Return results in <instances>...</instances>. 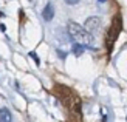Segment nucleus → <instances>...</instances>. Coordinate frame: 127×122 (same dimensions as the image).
I'll list each match as a JSON object with an SVG mask.
<instances>
[{
  "mask_svg": "<svg viewBox=\"0 0 127 122\" xmlns=\"http://www.w3.org/2000/svg\"><path fill=\"white\" fill-rule=\"evenodd\" d=\"M0 122H12L11 113L8 108H0Z\"/></svg>",
  "mask_w": 127,
  "mask_h": 122,
  "instance_id": "423d86ee",
  "label": "nucleus"
},
{
  "mask_svg": "<svg viewBox=\"0 0 127 122\" xmlns=\"http://www.w3.org/2000/svg\"><path fill=\"white\" fill-rule=\"evenodd\" d=\"M121 29H123V19L118 14V16L113 17L112 25H110V28L107 29V34H105V48H107V53L109 54L112 53L113 45H115L119 33H121Z\"/></svg>",
  "mask_w": 127,
  "mask_h": 122,
  "instance_id": "7ed1b4c3",
  "label": "nucleus"
},
{
  "mask_svg": "<svg viewBox=\"0 0 127 122\" xmlns=\"http://www.w3.org/2000/svg\"><path fill=\"white\" fill-rule=\"evenodd\" d=\"M31 57H33V59H34V62H36V63H39V59H37V56H36L34 53H31Z\"/></svg>",
  "mask_w": 127,
  "mask_h": 122,
  "instance_id": "1a4fd4ad",
  "label": "nucleus"
},
{
  "mask_svg": "<svg viewBox=\"0 0 127 122\" xmlns=\"http://www.w3.org/2000/svg\"><path fill=\"white\" fill-rule=\"evenodd\" d=\"M84 49H85L84 45H81V43H74V47H73V53H74L76 56H81L82 53H84Z\"/></svg>",
  "mask_w": 127,
  "mask_h": 122,
  "instance_id": "0eeeda50",
  "label": "nucleus"
},
{
  "mask_svg": "<svg viewBox=\"0 0 127 122\" xmlns=\"http://www.w3.org/2000/svg\"><path fill=\"white\" fill-rule=\"evenodd\" d=\"M101 28H102V20H101V17H88L85 20V29L90 34L96 36L101 31Z\"/></svg>",
  "mask_w": 127,
  "mask_h": 122,
  "instance_id": "20e7f679",
  "label": "nucleus"
},
{
  "mask_svg": "<svg viewBox=\"0 0 127 122\" xmlns=\"http://www.w3.org/2000/svg\"><path fill=\"white\" fill-rule=\"evenodd\" d=\"M54 93L70 111L74 113L78 118H81V99L76 96L73 90H70L68 87H64V85H56Z\"/></svg>",
  "mask_w": 127,
  "mask_h": 122,
  "instance_id": "f257e3e1",
  "label": "nucleus"
},
{
  "mask_svg": "<svg viewBox=\"0 0 127 122\" xmlns=\"http://www.w3.org/2000/svg\"><path fill=\"white\" fill-rule=\"evenodd\" d=\"M42 17H43V20H47V22H50V20H53V17H54V9H53V5H47L45 6V9H43V12H42Z\"/></svg>",
  "mask_w": 127,
  "mask_h": 122,
  "instance_id": "39448f33",
  "label": "nucleus"
},
{
  "mask_svg": "<svg viewBox=\"0 0 127 122\" xmlns=\"http://www.w3.org/2000/svg\"><path fill=\"white\" fill-rule=\"evenodd\" d=\"M98 2H105V0H98Z\"/></svg>",
  "mask_w": 127,
  "mask_h": 122,
  "instance_id": "9d476101",
  "label": "nucleus"
},
{
  "mask_svg": "<svg viewBox=\"0 0 127 122\" xmlns=\"http://www.w3.org/2000/svg\"><path fill=\"white\" fill-rule=\"evenodd\" d=\"M65 3H68V5H76V3H79V0H65Z\"/></svg>",
  "mask_w": 127,
  "mask_h": 122,
  "instance_id": "6e6552de",
  "label": "nucleus"
},
{
  "mask_svg": "<svg viewBox=\"0 0 127 122\" xmlns=\"http://www.w3.org/2000/svg\"><path fill=\"white\" fill-rule=\"evenodd\" d=\"M67 29H68V34L73 39L74 43H81V45H84V47H90V48L95 43V36L90 34L84 26H81V25L74 23V22H70L67 25Z\"/></svg>",
  "mask_w": 127,
  "mask_h": 122,
  "instance_id": "f03ea898",
  "label": "nucleus"
}]
</instances>
